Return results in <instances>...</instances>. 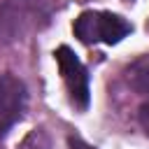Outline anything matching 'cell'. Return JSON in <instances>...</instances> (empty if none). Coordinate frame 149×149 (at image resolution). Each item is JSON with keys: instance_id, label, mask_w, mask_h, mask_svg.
<instances>
[{"instance_id": "obj_4", "label": "cell", "mask_w": 149, "mask_h": 149, "mask_svg": "<svg viewBox=\"0 0 149 149\" xmlns=\"http://www.w3.org/2000/svg\"><path fill=\"white\" fill-rule=\"evenodd\" d=\"M28 93L23 81L12 74H0V135H5L23 114Z\"/></svg>"}, {"instance_id": "obj_7", "label": "cell", "mask_w": 149, "mask_h": 149, "mask_svg": "<svg viewBox=\"0 0 149 149\" xmlns=\"http://www.w3.org/2000/svg\"><path fill=\"white\" fill-rule=\"evenodd\" d=\"M70 149H95V147H91V144L84 142L81 137H70Z\"/></svg>"}, {"instance_id": "obj_1", "label": "cell", "mask_w": 149, "mask_h": 149, "mask_svg": "<svg viewBox=\"0 0 149 149\" xmlns=\"http://www.w3.org/2000/svg\"><path fill=\"white\" fill-rule=\"evenodd\" d=\"M51 14L49 0H5L0 7V40L16 42L40 30Z\"/></svg>"}, {"instance_id": "obj_2", "label": "cell", "mask_w": 149, "mask_h": 149, "mask_svg": "<svg viewBox=\"0 0 149 149\" xmlns=\"http://www.w3.org/2000/svg\"><path fill=\"white\" fill-rule=\"evenodd\" d=\"M133 26L112 12H81L74 21V35L91 44V42H105V44H116L121 42Z\"/></svg>"}, {"instance_id": "obj_5", "label": "cell", "mask_w": 149, "mask_h": 149, "mask_svg": "<svg viewBox=\"0 0 149 149\" xmlns=\"http://www.w3.org/2000/svg\"><path fill=\"white\" fill-rule=\"evenodd\" d=\"M128 81L137 93H147L149 95V54L142 56L140 61H135L128 68Z\"/></svg>"}, {"instance_id": "obj_6", "label": "cell", "mask_w": 149, "mask_h": 149, "mask_svg": "<svg viewBox=\"0 0 149 149\" xmlns=\"http://www.w3.org/2000/svg\"><path fill=\"white\" fill-rule=\"evenodd\" d=\"M140 123H142V128H144L147 135H149V102H144V105L140 107Z\"/></svg>"}, {"instance_id": "obj_3", "label": "cell", "mask_w": 149, "mask_h": 149, "mask_svg": "<svg viewBox=\"0 0 149 149\" xmlns=\"http://www.w3.org/2000/svg\"><path fill=\"white\" fill-rule=\"evenodd\" d=\"M56 56V63H58V70H61V77L68 86V93H70V100L77 109H86L88 107V100H91V88H88V74H86V68L81 65V61L77 58V54L70 49V47H58L54 51Z\"/></svg>"}]
</instances>
